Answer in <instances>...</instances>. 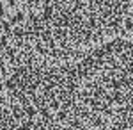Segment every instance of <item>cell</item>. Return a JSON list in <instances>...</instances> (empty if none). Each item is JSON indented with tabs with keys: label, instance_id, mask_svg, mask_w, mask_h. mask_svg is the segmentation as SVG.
I'll return each instance as SVG.
<instances>
[{
	"label": "cell",
	"instance_id": "1",
	"mask_svg": "<svg viewBox=\"0 0 133 130\" xmlns=\"http://www.w3.org/2000/svg\"><path fill=\"white\" fill-rule=\"evenodd\" d=\"M0 130H133V38L61 48L0 38Z\"/></svg>",
	"mask_w": 133,
	"mask_h": 130
}]
</instances>
